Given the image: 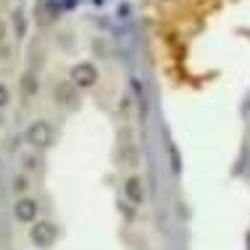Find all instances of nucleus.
Wrapping results in <instances>:
<instances>
[{
    "mask_svg": "<svg viewBox=\"0 0 250 250\" xmlns=\"http://www.w3.org/2000/svg\"><path fill=\"white\" fill-rule=\"evenodd\" d=\"M32 240L37 242V245H50L53 240H56V229H53L50 224H37L35 232H32Z\"/></svg>",
    "mask_w": 250,
    "mask_h": 250,
    "instance_id": "nucleus-1",
    "label": "nucleus"
},
{
    "mask_svg": "<svg viewBox=\"0 0 250 250\" xmlns=\"http://www.w3.org/2000/svg\"><path fill=\"white\" fill-rule=\"evenodd\" d=\"M29 140H32L35 145H40V147L48 145V143H50V129H48V124H35V126H32Z\"/></svg>",
    "mask_w": 250,
    "mask_h": 250,
    "instance_id": "nucleus-2",
    "label": "nucleus"
},
{
    "mask_svg": "<svg viewBox=\"0 0 250 250\" xmlns=\"http://www.w3.org/2000/svg\"><path fill=\"white\" fill-rule=\"evenodd\" d=\"M35 211H37V206H35L32 200H21V203L16 206V216H19L21 221H29V219H35Z\"/></svg>",
    "mask_w": 250,
    "mask_h": 250,
    "instance_id": "nucleus-3",
    "label": "nucleus"
},
{
    "mask_svg": "<svg viewBox=\"0 0 250 250\" xmlns=\"http://www.w3.org/2000/svg\"><path fill=\"white\" fill-rule=\"evenodd\" d=\"M5 100H8V92H5V87L0 84V105H5Z\"/></svg>",
    "mask_w": 250,
    "mask_h": 250,
    "instance_id": "nucleus-4",
    "label": "nucleus"
}]
</instances>
